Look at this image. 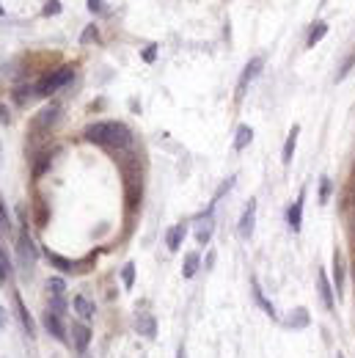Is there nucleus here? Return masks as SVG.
<instances>
[{
  "label": "nucleus",
  "mask_w": 355,
  "mask_h": 358,
  "mask_svg": "<svg viewBox=\"0 0 355 358\" xmlns=\"http://www.w3.org/2000/svg\"><path fill=\"white\" fill-rule=\"evenodd\" d=\"M86 141L99 144L111 152H124L132 146V132L121 121H97V124L86 127Z\"/></svg>",
  "instance_id": "1"
},
{
  "label": "nucleus",
  "mask_w": 355,
  "mask_h": 358,
  "mask_svg": "<svg viewBox=\"0 0 355 358\" xmlns=\"http://www.w3.org/2000/svg\"><path fill=\"white\" fill-rule=\"evenodd\" d=\"M72 75H74L72 66H61V69L50 72V75L36 86V94H39V97H50V94H56L58 89H64V86L72 80Z\"/></svg>",
  "instance_id": "2"
},
{
  "label": "nucleus",
  "mask_w": 355,
  "mask_h": 358,
  "mask_svg": "<svg viewBox=\"0 0 355 358\" xmlns=\"http://www.w3.org/2000/svg\"><path fill=\"white\" fill-rule=\"evenodd\" d=\"M44 328L50 331L52 336H56L58 342H66V331H64V322H61V317L56 309H47L44 312Z\"/></svg>",
  "instance_id": "3"
},
{
  "label": "nucleus",
  "mask_w": 355,
  "mask_h": 358,
  "mask_svg": "<svg viewBox=\"0 0 355 358\" xmlns=\"http://www.w3.org/2000/svg\"><path fill=\"white\" fill-rule=\"evenodd\" d=\"M256 226V199H248V207H245L242 218H240V234L242 237H251Z\"/></svg>",
  "instance_id": "4"
},
{
  "label": "nucleus",
  "mask_w": 355,
  "mask_h": 358,
  "mask_svg": "<svg viewBox=\"0 0 355 358\" xmlns=\"http://www.w3.org/2000/svg\"><path fill=\"white\" fill-rule=\"evenodd\" d=\"M259 69H262V58H254L248 66H245V72L240 75V83H237V99H242L245 89H248V83L259 75Z\"/></svg>",
  "instance_id": "5"
},
{
  "label": "nucleus",
  "mask_w": 355,
  "mask_h": 358,
  "mask_svg": "<svg viewBox=\"0 0 355 358\" xmlns=\"http://www.w3.org/2000/svg\"><path fill=\"white\" fill-rule=\"evenodd\" d=\"M14 306H17V314H19V322H22L25 334H28V336H36V322H33L28 306H25L22 298H19V292H14Z\"/></svg>",
  "instance_id": "6"
},
{
  "label": "nucleus",
  "mask_w": 355,
  "mask_h": 358,
  "mask_svg": "<svg viewBox=\"0 0 355 358\" xmlns=\"http://www.w3.org/2000/svg\"><path fill=\"white\" fill-rule=\"evenodd\" d=\"M19 254H22V259L25 262H36V245H33V240H31V234H28V224L22 226V232H19Z\"/></svg>",
  "instance_id": "7"
},
{
  "label": "nucleus",
  "mask_w": 355,
  "mask_h": 358,
  "mask_svg": "<svg viewBox=\"0 0 355 358\" xmlns=\"http://www.w3.org/2000/svg\"><path fill=\"white\" fill-rule=\"evenodd\" d=\"M303 201H306V190H300L297 196V201L289 207V226H292V232H300V226H303Z\"/></svg>",
  "instance_id": "8"
},
{
  "label": "nucleus",
  "mask_w": 355,
  "mask_h": 358,
  "mask_svg": "<svg viewBox=\"0 0 355 358\" xmlns=\"http://www.w3.org/2000/svg\"><path fill=\"white\" fill-rule=\"evenodd\" d=\"M297 135H300V127L295 124L289 130V135H286V144H284V154H281V163L289 166L292 157H295V146H297Z\"/></svg>",
  "instance_id": "9"
},
{
  "label": "nucleus",
  "mask_w": 355,
  "mask_h": 358,
  "mask_svg": "<svg viewBox=\"0 0 355 358\" xmlns=\"http://www.w3.org/2000/svg\"><path fill=\"white\" fill-rule=\"evenodd\" d=\"M44 256L50 259V265H56L61 273H72V270H77L80 265L77 262H72V259H66V256H61V254H56V251H44Z\"/></svg>",
  "instance_id": "10"
},
{
  "label": "nucleus",
  "mask_w": 355,
  "mask_h": 358,
  "mask_svg": "<svg viewBox=\"0 0 355 358\" xmlns=\"http://www.w3.org/2000/svg\"><path fill=\"white\" fill-rule=\"evenodd\" d=\"M72 339H74L77 353H86L88 342H91V331H88L86 325H72Z\"/></svg>",
  "instance_id": "11"
},
{
  "label": "nucleus",
  "mask_w": 355,
  "mask_h": 358,
  "mask_svg": "<svg viewBox=\"0 0 355 358\" xmlns=\"http://www.w3.org/2000/svg\"><path fill=\"white\" fill-rule=\"evenodd\" d=\"M56 119H58V107H56V105H50V107H44V111L36 116V121H33V127H36V130H44V127L56 124Z\"/></svg>",
  "instance_id": "12"
},
{
  "label": "nucleus",
  "mask_w": 355,
  "mask_h": 358,
  "mask_svg": "<svg viewBox=\"0 0 355 358\" xmlns=\"http://www.w3.org/2000/svg\"><path fill=\"white\" fill-rule=\"evenodd\" d=\"M185 234H187V229L182 226V224L168 229V237H166V242H168V248H171V251H179V245H182V240H185Z\"/></svg>",
  "instance_id": "13"
},
{
  "label": "nucleus",
  "mask_w": 355,
  "mask_h": 358,
  "mask_svg": "<svg viewBox=\"0 0 355 358\" xmlns=\"http://www.w3.org/2000/svg\"><path fill=\"white\" fill-rule=\"evenodd\" d=\"M135 328H138V334H143V336H152L157 334V328H154V317L152 314H141L138 320H135Z\"/></svg>",
  "instance_id": "14"
},
{
  "label": "nucleus",
  "mask_w": 355,
  "mask_h": 358,
  "mask_svg": "<svg viewBox=\"0 0 355 358\" xmlns=\"http://www.w3.org/2000/svg\"><path fill=\"white\" fill-rule=\"evenodd\" d=\"M74 312L83 317V320H91L94 317V303L88 300L86 295H77V298H74Z\"/></svg>",
  "instance_id": "15"
},
{
  "label": "nucleus",
  "mask_w": 355,
  "mask_h": 358,
  "mask_svg": "<svg viewBox=\"0 0 355 358\" xmlns=\"http://www.w3.org/2000/svg\"><path fill=\"white\" fill-rule=\"evenodd\" d=\"M319 295H322V303H325V309H333V289H331V284H327V276L319 270Z\"/></svg>",
  "instance_id": "16"
},
{
  "label": "nucleus",
  "mask_w": 355,
  "mask_h": 358,
  "mask_svg": "<svg viewBox=\"0 0 355 358\" xmlns=\"http://www.w3.org/2000/svg\"><path fill=\"white\" fill-rule=\"evenodd\" d=\"M33 97H39V94H36V86H19V89L14 91L17 105H31Z\"/></svg>",
  "instance_id": "17"
},
{
  "label": "nucleus",
  "mask_w": 355,
  "mask_h": 358,
  "mask_svg": "<svg viewBox=\"0 0 355 358\" xmlns=\"http://www.w3.org/2000/svg\"><path fill=\"white\" fill-rule=\"evenodd\" d=\"M251 138H254V130H251L248 124H242L240 130H237V141H234V149H237V152H242L245 146L251 144Z\"/></svg>",
  "instance_id": "18"
},
{
  "label": "nucleus",
  "mask_w": 355,
  "mask_h": 358,
  "mask_svg": "<svg viewBox=\"0 0 355 358\" xmlns=\"http://www.w3.org/2000/svg\"><path fill=\"white\" fill-rule=\"evenodd\" d=\"M254 298H256V303H259V306H262L270 317H276V309H272V303H270V300H264V295H262V289H259V284H256V281H254Z\"/></svg>",
  "instance_id": "19"
},
{
  "label": "nucleus",
  "mask_w": 355,
  "mask_h": 358,
  "mask_svg": "<svg viewBox=\"0 0 355 358\" xmlns=\"http://www.w3.org/2000/svg\"><path fill=\"white\" fill-rule=\"evenodd\" d=\"M50 163H52V154H50V152L42 154V157H39V163L33 166V179H39V177H42L47 168H50Z\"/></svg>",
  "instance_id": "20"
},
{
  "label": "nucleus",
  "mask_w": 355,
  "mask_h": 358,
  "mask_svg": "<svg viewBox=\"0 0 355 358\" xmlns=\"http://www.w3.org/2000/svg\"><path fill=\"white\" fill-rule=\"evenodd\" d=\"M333 279H336V292L341 289V281H344V270H341V254H333Z\"/></svg>",
  "instance_id": "21"
},
{
  "label": "nucleus",
  "mask_w": 355,
  "mask_h": 358,
  "mask_svg": "<svg viewBox=\"0 0 355 358\" xmlns=\"http://www.w3.org/2000/svg\"><path fill=\"white\" fill-rule=\"evenodd\" d=\"M199 270V254H187L185 256V279H193Z\"/></svg>",
  "instance_id": "22"
},
{
  "label": "nucleus",
  "mask_w": 355,
  "mask_h": 358,
  "mask_svg": "<svg viewBox=\"0 0 355 358\" xmlns=\"http://www.w3.org/2000/svg\"><path fill=\"white\" fill-rule=\"evenodd\" d=\"M325 33H327V25H325V22H317V25H314V28H311V33H309V47H314V44H317L319 39L325 36Z\"/></svg>",
  "instance_id": "23"
},
{
  "label": "nucleus",
  "mask_w": 355,
  "mask_h": 358,
  "mask_svg": "<svg viewBox=\"0 0 355 358\" xmlns=\"http://www.w3.org/2000/svg\"><path fill=\"white\" fill-rule=\"evenodd\" d=\"M121 281H124V287H127V289L132 287V281H135V265H132V262H127L124 270H121Z\"/></svg>",
  "instance_id": "24"
},
{
  "label": "nucleus",
  "mask_w": 355,
  "mask_h": 358,
  "mask_svg": "<svg viewBox=\"0 0 355 358\" xmlns=\"http://www.w3.org/2000/svg\"><path fill=\"white\" fill-rule=\"evenodd\" d=\"M196 237H199L201 245H204V242H209V237H212V224L207 221V224H204V226L199 229V232H196Z\"/></svg>",
  "instance_id": "25"
},
{
  "label": "nucleus",
  "mask_w": 355,
  "mask_h": 358,
  "mask_svg": "<svg viewBox=\"0 0 355 358\" xmlns=\"http://www.w3.org/2000/svg\"><path fill=\"white\" fill-rule=\"evenodd\" d=\"M47 287H50V292H52V295H64V292H66L64 279H50V281H47Z\"/></svg>",
  "instance_id": "26"
},
{
  "label": "nucleus",
  "mask_w": 355,
  "mask_h": 358,
  "mask_svg": "<svg viewBox=\"0 0 355 358\" xmlns=\"http://www.w3.org/2000/svg\"><path fill=\"white\" fill-rule=\"evenodd\" d=\"M3 232H9V212H6V201L0 196V234Z\"/></svg>",
  "instance_id": "27"
},
{
  "label": "nucleus",
  "mask_w": 355,
  "mask_h": 358,
  "mask_svg": "<svg viewBox=\"0 0 355 358\" xmlns=\"http://www.w3.org/2000/svg\"><path fill=\"white\" fill-rule=\"evenodd\" d=\"M56 14H61V0H47L44 17H56Z\"/></svg>",
  "instance_id": "28"
},
{
  "label": "nucleus",
  "mask_w": 355,
  "mask_h": 358,
  "mask_svg": "<svg viewBox=\"0 0 355 358\" xmlns=\"http://www.w3.org/2000/svg\"><path fill=\"white\" fill-rule=\"evenodd\" d=\"M91 39L97 42V39H99V33H97V28H94V25H88V28L83 31V36H80V44H88Z\"/></svg>",
  "instance_id": "29"
},
{
  "label": "nucleus",
  "mask_w": 355,
  "mask_h": 358,
  "mask_svg": "<svg viewBox=\"0 0 355 358\" xmlns=\"http://www.w3.org/2000/svg\"><path fill=\"white\" fill-rule=\"evenodd\" d=\"M11 276V270H9V259H6L3 254H0V284H6V279Z\"/></svg>",
  "instance_id": "30"
},
{
  "label": "nucleus",
  "mask_w": 355,
  "mask_h": 358,
  "mask_svg": "<svg viewBox=\"0 0 355 358\" xmlns=\"http://www.w3.org/2000/svg\"><path fill=\"white\" fill-rule=\"evenodd\" d=\"M154 58H157V44H149L146 50H143V61H146V64H154Z\"/></svg>",
  "instance_id": "31"
},
{
  "label": "nucleus",
  "mask_w": 355,
  "mask_h": 358,
  "mask_svg": "<svg viewBox=\"0 0 355 358\" xmlns=\"http://www.w3.org/2000/svg\"><path fill=\"white\" fill-rule=\"evenodd\" d=\"M327 196H331V179L322 177V190H319V199H322V204L327 201Z\"/></svg>",
  "instance_id": "32"
},
{
  "label": "nucleus",
  "mask_w": 355,
  "mask_h": 358,
  "mask_svg": "<svg viewBox=\"0 0 355 358\" xmlns=\"http://www.w3.org/2000/svg\"><path fill=\"white\" fill-rule=\"evenodd\" d=\"M88 11H91V14H102V11H105L102 0H88Z\"/></svg>",
  "instance_id": "33"
},
{
  "label": "nucleus",
  "mask_w": 355,
  "mask_h": 358,
  "mask_svg": "<svg viewBox=\"0 0 355 358\" xmlns=\"http://www.w3.org/2000/svg\"><path fill=\"white\" fill-rule=\"evenodd\" d=\"M0 121H9V111H6L3 105H0Z\"/></svg>",
  "instance_id": "34"
},
{
  "label": "nucleus",
  "mask_w": 355,
  "mask_h": 358,
  "mask_svg": "<svg viewBox=\"0 0 355 358\" xmlns=\"http://www.w3.org/2000/svg\"><path fill=\"white\" fill-rule=\"evenodd\" d=\"M176 358H185V350H179V353H176Z\"/></svg>",
  "instance_id": "35"
},
{
  "label": "nucleus",
  "mask_w": 355,
  "mask_h": 358,
  "mask_svg": "<svg viewBox=\"0 0 355 358\" xmlns=\"http://www.w3.org/2000/svg\"><path fill=\"white\" fill-rule=\"evenodd\" d=\"M3 14H6V11H3V6H0V17H3Z\"/></svg>",
  "instance_id": "36"
},
{
  "label": "nucleus",
  "mask_w": 355,
  "mask_h": 358,
  "mask_svg": "<svg viewBox=\"0 0 355 358\" xmlns=\"http://www.w3.org/2000/svg\"><path fill=\"white\" fill-rule=\"evenodd\" d=\"M352 276H355V270H352Z\"/></svg>",
  "instance_id": "37"
},
{
  "label": "nucleus",
  "mask_w": 355,
  "mask_h": 358,
  "mask_svg": "<svg viewBox=\"0 0 355 358\" xmlns=\"http://www.w3.org/2000/svg\"><path fill=\"white\" fill-rule=\"evenodd\" d=\"M0 322H3V320H0Z\"/></svg>",
  "instance_id": "38"
},
{
  "label": "nucleus",
  "mask_w": 355,
  "mask_h": 358,
  "mask_svg": "<svg viewBox=\"0 0 355 358\" xmlns=\"http://www.w3.org/2000/svg\"><path fill=\"white\" fill-rule=\"evenodd\" d=\"M339 358H341V355H339Z\"/></svg>",
  "instance_id": "39"
}]
</instances>
